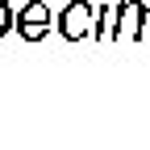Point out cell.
I'll list each match as a JSON object with an SVG mask.
<instances>
[{
	"instance_id": "cell-1",
	"label": "cell",
	"mask_w": 150,
	"mask_h": 150,
	"mask_svg": "<svg viewBox=\"0 0 150 150\" xmlns=\"http://www.w3.org/2000/svg\"><path fill=\"white\" fill-rule=\"evenodd\" d=\"M142 21H146V4L142 0H121L117 13H108V38L142 42Z\"/></svg>"
},
{
	"instance_id": "cell-2",
	"label": "cell",
	"mask_w": 150,
	"mask_h": 150,
	"mask_svg": "<svg viewBox=\"0 0 150 150\" xmlns=\"http://www.w3.org/2000/svg\"><path fill=\"white\" fill-rule=\"evenodd\" d=\"M13 29L25 38V42H42V38L50 33V8L42 4V0H29V4H21L13 13Z\"/></svg>"
},
{
	"instance_id": "cell-3",
	"label": "cell",
	"mask_w": 150,
	"mask_h": 150,
	"mask_svg": "<svg viewBox=\"0 0 150 150\" xmlns=\"http://www.w3.org/2000/svg\"><path fill=\"white\" fill-rule=\"evenodd\" d=\"M54 25H59V33L67 38V42H83V38L92 33V4L88 0H71V4L54 17Z\"/></svg>"
},
{
	"instance_id": "cell-4",
	"label": "cell",
	"mask_w": 150,
	"mask_h": 150,
	"mask_svg": "<svg viewBox=\"0 0 150 150\" xmlns=\"http://www.w3.org/2000/svg\"><path fill=\"white\" fill-rule=\"evenodd\" d=\"M88 38H96V42H104V38H108V4L92 8V33H88Z\"/></svg>"
},
{
	"instance_id": "cell-5",
	"label": "cell",
	"mask_w": 150,
	"mask_h": 150,
	"mask_svg": "<svg viewBox=\"0 0 150 150\" xmlns=\"http://www.w3.org/2000/svg\"><path fill=\"white\" fill-rule=\"evenodd\" d=\"M13 29V4H8V0H0V38H4Z\"/></svg>"
},
{
	"instance_id": "cell-6",
	"label": "cell",
	"mask_w": 150,
	"mask_h": 150,
	"mask_svg": "<svg viewBox=\"0 0 150 150\" xmlns=\"http://www.w3.org/2000/svg\"><path fill=\"white\" fill-rule=\"evenodd\" d=\"M142 38H150V4H146V21H142Z\"/></svg>"
}]
</instances>
